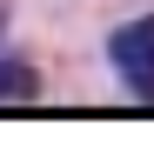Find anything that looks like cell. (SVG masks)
Masks as SVG:
<instances>
[{
  "label": "cell",
  "mask_w": 154,
  "mask_h": 154,
  "mask_svg": "<svg viewBox=\"0 0 154 154\" xmlns=\"http://www.w3.org/2000/svg\"><path fill=\"white\" fill-rule=\"evenodd\" d=\"M107 54H114V67H121V81L134 87L141 100H154V14L127 20V27L107 40Z\"/></svg>",
  "instance_id": "6da1fadb"
},
{
  "label": "cell",
  "mask_w": 154,
  "mask_h": 154,
  "mask_svg": "<svg viewBox=\"0 0 154 154\" xmlns=\"http://www.w3.org/2000/svg\"><path fill=\"white\" fill-rule=\"evenodd\" d=\"M40 100V74L27 60H0V107H34Z\"/></svg>",
  "instance_id": "7a4b0ae2"
}]
</instances>
